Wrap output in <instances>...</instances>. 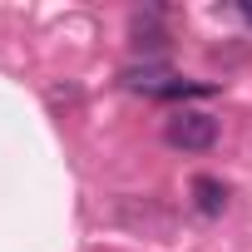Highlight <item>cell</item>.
Returning a JSON list of instances; mask_svg holds the SVG:
<instances>
[{"label": "cell", "mask_w": 252, "mask_h": 252, "mask_svg": "<svg viewBox=\"0 0 252 252\" xmlns=\"http://www.w3.org/2000/svg\"><path fill=\"white\" fill-rule=\"evenodd\" d=\"M163 139L168 149H183V154H203L218 144V119L203 114V109H178L168 124H163Z\"/></svg>", "instance_id": "cell-1"}, {"label": "cell", "mask_w": 252, "mask_h": 252, "mask_svg": "<svg viewBox=\"0 0 252 252\" xmlns=\"http://www.w3.org/2000/svg\"><path fill=\"white\" fill-rule=\"evenodd\" d=\"M193 208H198L203 218H222V208H227V183L213 178V173H198V178H193Z\"/></svg>", "instance_id": "cell-2"}, {"label": "cell", "mask_w": 252, "mask_h": 252, "mask_svg": "<svg viewBox=\"0 0 252 252\" xmlns=\"http://www.w3.org/2000/svg\"><path fill=\"white\" fill-rule=\"evenodd\" d=\"M242 15H247V20H252V5H242Z\"/></svg>", "instance_id": "cell-3"}]
</instances>
